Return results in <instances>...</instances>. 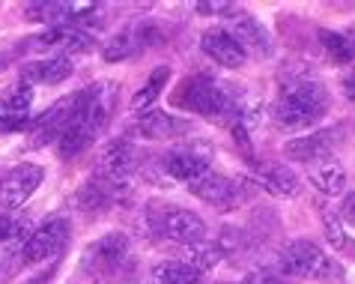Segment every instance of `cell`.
<instances>
[{
  "mask_svg": "<svg viewBox=\"0 0 355 284\" xmlns=\"http://www.w3.org/2000/svg\"><path fill=\"white\" fill-rule=\"evenodd\" d=\"M116 108V84L114 81H96L84 90H78V111L63 132V138L57 141V153L60 159H78L84 150H90L96 138L105 132V126L111 123Z\"/></svg>",
  "mask_w": 355,
  "mask_h": 284,
  "instance_id": "cell-1",
  "label": "cell"
},
{
  "mask_svg": "<svg viewBox=\"0 0 355 284\" xmlns=\"http://www.w3.org/2000/svg\"><path fill=\"white\" fill-rule=\"evenodd\" d=\"M329 114V90L311 75H293L272 105V123L281 132H302Z\"/></svg>",
  "mask_w": 355,
  "mask_h": 284,
  "instance_id": "cell-2",
  "label": "cell"
},
{
  "mask_svg": "<svg viewBox=\"0 0 355 284\" xmlns=\"http://www.w3.org/2000/svg\"><path fill=\"white\" fill-rule=\"evenodd\" d=\"M278 267H281V272H287V276L311 278V281H343L347 278V269L311 240H290L278 254Z\"/></svg>",
  "mask_w": 355,
  "mask_h": 284,
  "instance_id": "cell-3",
  "label": "cell"
},
{
  "mask_svg": "<svg viewBox=\"0 0 355 284\" xmlns=\"http://www.w3.org/2000/svg\"><path fill=\"white\" fill-rule=\"evenodd\" d=\"M146 224H150L153 233L171 240V242H180V246H194V242H203L209 228L206 222L200 219L197 212L191 210H182V207H173V203H153L146 210Z\"/></svg>",
  "mask_w": 355,
  "mask_h": 284,
  "instance_id": "cell-4",
  "label": "cell"
},
{
  "mask_svg": "<svg viewBox=\"0 0 355 284\" xmlns=\"http://www.w3.org/2000/svg\"><path fill=\"white\" fill-rule=\"evenodd\" d=\"M260 185L254 180H239V177H224V174L209 171L206 177H200L197 183L189 185V192L194 198H200L203 203H209L215 210H239L242 203H248L254 194H257Z\"/></svg>",
  "mask_w": 355,
  "mask_h": 284,
  "instance_id": "cell-5",
  "label": "cell"
},
{
  "mask_svg": "<svg viewBox=\"0 0 355 284\" xmlns=\"http://www.w3.org/2000/svg\"><path fill=\"white\" fill-rule=\"evenodd\" d=\"M343 141V126H329V129H317L302 138H290L284 144V156L290 162H302V165H320L325 159H334V150Z\"/></svg>",
  "mask_w": 355,
  "mask_h": 284,
  "instance_id": "cell-6",
  "label": "cell"
},
{
  "mask_svg": "<svg viewBox=\"0 0 355 284\" xmlns=\"http://www.w3.org/2000/svg\"><path fill=\"white\" fill-rule=\"evenodd\" d=\"M69 219L57 215V219H48L21 242V251H18V260L21 263H42L48 258H57L66 242H69Z\"/></svg>",
  "mask_w": 355,
  "mask_h": 284,
  "instance_id": "cell-7",
  "label": "cell"
},
{
  "mask_svg": "<svg viewBox=\"0 0 355 284\" xmlns=\"http://www.w3.org/2000/svg\"><path fill=\"white\" fill-rule=\"evenodd\" d=\"M129 249H132V242L125 233H105V237H98L96 242H90L84 249L81 267L90 276H114L125 263V258H129Z\"/></svg>",
  "mask_w": 355,
  "mask_h": 284,
  "instance_id": "cell-8",
  "label": "cell"
},
{
  "mask_svg": "<svg viewBox=\"0 0 355 284\" xmlns=\"http://www.w3.org/2000/svg\"><path fill=\"white\" fill-rule=\"evenodd\" d=\"M42 165H33V162H24V165H15L9 174H3L0 180V207L3 210H18L24 207V201L33 198V192L42 185Z\"/></svg>",
  "mask_w": 355,
  "mask_h": 284,
  "instance_id": "cell-9",
  "label": "cell"
},
{
  "mask_svg": "<svg viewBox=\"0 0 355 284\" xmlns=\"http://www.w3.org/2000/svg\"><path fill=\"white\" fill-rule=\"evenodd\" d=\"M75 111H78V93L63 96V99H57L45 114L33 117V126H31V138L33 141H31V147H45L51 141H60L63 132L69 129V123H72Z\"/></svg>",
  "mask_w": 355,
  "mask_h": 284,
  "instance_id": "cell-10",
  "label": "cell"
},
{
  "mask_svg": "<svg viewBox=\"0 0 355 284\" xmlns=\"http://www.w3.org/2000/svg\"><path fill=\"white\" fill-rule=\"evenodd\" d=\"M227 31H230L236 36V42L254 57H272L275 54V42H272L269 31H266L251 12H245L239 6H233L230 12H227Z\"/></svg>",
  "mask_w": 355,
  "mask_h": 284,
  "instance_id": "cell-11",
  "label": "cell"
},
{
  "mask_svg": "<svg viewBox=\"0 0 355 284\" xmlns=\"http://www.w3.org/2000/svg\"><path fill=\"white\" fill-rule=\"evenodd\" d=\"M132 198V185L129 183H116V180H105L96 177L87 185H81L75 194V207L84 212H105L114 210L116 203H125Z\"/></svg>",
  "mask_w": 355,
  "mask_h": 284,
  "instance_id": "cell-12",
  "label": "cell"
},
{
  "mask_svg": "<svg viewBox=\"0 0 355 284\" xmlns=\"http://www.w3.org/2000/svg\"><path fill=\"white\" fill-rule=\"evenodd\" d=\"M189 132H191L189 120H182V117H176V114H167V111H144V114H137L129 126L132 138H144V141H173Z\"/></svg>",
  "mask_w": 355,
  "mask_h": 284,
  "instance_id": "cell-13",
  "label": "cell"
},
{
  "mask_svg": "<svg viewBox=\"0 0 355 284\" xmlns=\"http://www.w3.org/2000/svg\"><path fill=\"white\" fill-rule=\"evenodd\" d=\"M27 42H31V48H36V51H60V57H72V54L93 51L96 39L87 31H81V27L63 24V27H48L45 33L27 39Z\"/></svg>",
  "mask_w": 355,
  "mask_h": 284,
  "instance_id": "cell-14",
  "label": "cell"
},
{
  "mask_svg": "<svg viewBox=\"0 0 355 284\" xmlns=\"http://www.w3.org/2000/svg\"><path fill=\"white\" fill-rule=\"evenodd\" d=\"M137 159H141V153H137L135 141L114 138L111 144L102 147V153H98V177L129 183V177L137 171Z\"/></svg>",
  "mask_w": 355,
  "mask_h": 284,
  "instance_id": "cell-15",
  "label": "cell"
},
{
  "mask_svg": "<svg viewBox=\"0 0 355 284\" xmlns=\"http://www.w3.org/2000/svg\"><path fill=\"white\" fill-rule=\"evenodd\" d=\"M200 48L212 63L224 66V69H239V66L248 63V51L236 42V36L227 27H209V31H203Z\"/></svg>",
  "mask_w": 355,
  "mask_h": 284,
  "instance_id": "cell-16",
  "label": "cell"
},
{
  "mask_svg": "<svg viewBox=\"0 0 355 284\" xmlns=\"http://www.w3.org/2000/svg\"><path fill=\"white\" fill-rule=\"evenodd\" d=\"M96 3H63V0H39V3L24 6V18L27 22H42L51 27H63V24H75L78 18L90 15Z\"/></svg>",
  "mask_w": 355,
  "mask_h": 284,
  "instance_id": "cell-17",
  "label": "cell"
},
{
  "mask_svg": "<svg viewBox=\"0 0 355 284\" xmlns=\"http://www.w3.org/2000/svg\"><path fill=\"white\" fill-rule=\"evenodd\" d=\"M162 168H164V174L171 180L185 183V185L197 183L200 177H206V174L212 171L209 159L200 156V153H194V150H171V153H164L162 156Z\"/></svg>",
  "mask_w": 355,
  "mask_h": 284,
  "instance_id": "cell-18",
  "label": "cell"
},
{
  "mask_svg": "<svg viewBox=\"0 0 355 284\" xmlns=\"http://www.w3.org/2000/svg\"><path fill=\"white\" fill-rule=\"evenodd\" d=\"M75 72L72 66V57H42V60H31L21 66V84L27 87H39V84H63L69 75Z\"/></svg>",
  "mask_w": 355,
  "mask_h": 284,
  "instance_id": "cell-19",
  "label": "cell"
},
{
  "mask_svg": "<svg viewBox=\"0 0 355 284\" xmlns=\"http://www.w3.org/2000/svg\"><path fill=\"white\" fill-rule=\"evenodd\" d=\"M153 27L150 24H132V27H125V31L116 33L111 42L105 45V51L102 57L107 63H120V60H129V57L135 54H141L146 45H150V39H153Z\"/></svg>",
  "mask_w": 355,
  "mask_h": 284,
  "instance_id": "cell-20",
  "label": "cell"
},
{
  "mask_svg": "<svg viewBox=\"0 0 355 284\" xmlns=\"http://www.w3.org/2000/svg\"><path fill=\"white\" fill-rule=\"evenodd\" d=\"M254 183H257L260 189H266L269 194H275V198H295V194L302 192V180L295 177V171L287 168V165H281V162L263 165Z\"/></svg>",
  "mask_w": 355,
  "mask_h": 284,
  "instance_id": "cell-21",
  "label": "cell"
},
{
  "mask_svg": "<svg viewBox=\"0 0 355 284\" xmlns=\"http://www.w3.org/2000/svg\"><path fill=\"white\" fill-rule=\"evenodd\" d=\"M311 183L317 185V192L334 198V194L347 192V171L338 159H325L320 165H311Z\"/></svg>",
  "mask_w": 355,
  "mask_h": 284,
  "instance_id": "cell-22",
  "label": "cell"
},
{
  "mask_svg": "<svg viewBox=\"0 0 355 284\" xmlns=\"http://www.w3.org/2000/svg\"><path fill=\"white\" fill-rule=\"evenodd\" d=\"M153 284H203V272H197L185 260H162L150 272Z\"/></svg>",
  "mask_w": 355,
  "mask_h": 284,
  "instance_id": "cell-23",
  "label": "cell"
},
{
  "mask_svg": "<svg viewBox=\"0 0 355 284\" xmlns=\"http://www.w3.org/2000/svg\"><path fill=\"white\" fill-rule=\"evenodd\" d=\"M317 39L334 63H340V66L355 63V31H325L322 27Z\"/></svg>",
  "mask_w": 355,
  "mask_h": 284,
  "instance_id": "cell-24",
  "label": "cell"
},
{
  "mask_svg": "<svg viewBox=\"0 0 355 284\" xmlns=\"http://www.w3.org/2000/svg\"><path fill=\"white\" fill-rule=\"evenodd\" d=\"M167 81H171V66H155L153 75H150V81H146L141 90L132 96V111L135 114L150 111V108L155 105V99H159V96L167 90Z\"/></svg>",
  "mask_w": 355,
  "mask_h": 284,
  "instance_id": "cell-25",
  "label": "cell"
},
{
  "mask_svg": "<svg viewBox=\"0 0 355 284\" xmlns=\"http://www.w3.org/2000/svg\"><path fill=\"white\" fill-rule=\"evenodd\" d=\"M221 254H224L221 246L203 240V242H194V246H189V260H185V263H191L197 272H209V269H215L221 263Z\"/></svg>",
  "mask_w": 355,
  "mask_h": 284,
  "instance_id": "cell-26",
  "label": "cell"
},
{
  "mask_svg": "<svg viewBox=\"0 0 355 284\" xmlns=\"http://www.w3.org/2000/svg\"><path fill=\"white\" fill-rule=\"evenodd\" d=\"M31 105H33V87L18 84V87H9V93L0 99V111L3 114H27Z\"/></svg>",
  "mask_w": 355,
  "mask_h": 284,
  "instance_id": "cell-27",
  "label": "cell"
},
{
  "mask_svg": "<svg viewBox=\"0 0 355 284\" xmlns=\"http://www.w3.org/2000/svg\"><path fill=\"white\" fill-rule=\"evenodd\" d=\"M27 215L21 212H3L0 215V242H12V240H21L27 233Z\"/></svg>",
  "mask_w": 355,
  "mask_h": 284,
  "instance_id": "cell-28",
  "label": "cell"
},
{
  "mask_svg": "<svg viewBox=\"0 0 355 284\" xmlns=\"http://www.w3.org/2000/svg\"><path fill=\"white\" fill-rule=\"evenodd\" d=\"M320 215H322V224H325V240H329L334 249H343L347 246V233H343V228H340V219L331 215V210L325 207V203L320 207Z\"/></svg>",
  "mask_w": 355,
  "mask_h": 284,
  "instance_id": "cell-29",
  "label": "cell"
},
{
  "mask_svg": "<svg viewBox=\"0 0 355 284\" xmlns=\"http://www.w3.org/2000/svg\"><path fill=\"white\" fill-rule=\"evenodd\" d=\"M194 9L200 15H227L233 9V3H224V0H215V3L212 0H200V3H194Z\"/></svg>",
  "mask_w": 355,
  "mask_h": 284,
  "instance_id": "cell-30",
  "label": "cell"
},
{
  "mask_svg": "<svg viewBox=\"0 0 355 284\" xmlns=\"http://www.w3.org/2000/svg\"><path fill=\"white\" fill-rule=\"evenodd\" d=\"M340 219L355 228V192H347L340 201Z\"/></svg>",
  "mask_w": 355,
  "mask_h": 284,
  "instance_id": "cell-31",
  "label": "cell"
},
{
  "mask_svg": "<svg viewBox=\"0 0 355 284\" xmlns=\"http://www.w3.org/2000/svg\"><path fill=\"white\" fill-rule=\"evenodd\" d=\"M340 90H343V96H347L349 102H355V69H349L347 75L340 78Z\"/></svg>",
  "mask_w": 355,
  "mask_h": 284,
  "instance_id": "cell-32",
  "label": "cell"
},
{
  "mask_svg": "<svg viewBox=\"0 0 355 284\" xmlns=\"http://www.w3.org/2000/svg\"><path fill=\"white\" fill-rule=\"evenodd\" d=\"M54 272H57V263H51V267H48V269H42V272H39V276H36L31 284H48V281H51Z\"/></svg>",
  "mask_w": 355,
  "mask_h": 284,
  "instance_id": "cell-33",
  "label": "cell"
},
{
  "mask_svg": "<svg viewBox=\"0 0 355 284\" xmlns=\"http://www.w3.org/2000/svg\"><path fill=\"white\" fill-rule=\"evenodd\" d=\"M3 63H6V57H0V69H6V66H3Z\"/></svg>",
  "mask_w": 355,
  "mask_h": 284,
  "instance_id": "cell-34",
  "label": "cell"
}]
</instances>
